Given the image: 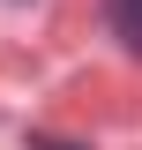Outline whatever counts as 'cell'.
<instances>
[{
  "label": "cell",
  "mask_w": 142,
  "mask_h": 150,
  "mask_svg": "<svg viewBox=\"0 0 142 150\" xmlns=\"http://www.w3.org/2000/svg\"><path fill=\"white\" fill-rule=\"evenodd\" d=\"M112 30H120L127 45L142 53V0H112Z\"/></svg>",
  "instance_id": "6da1fadb"
},
{
  "label": "cell",
  "mask_w": 142,
  "mask_h": 150,
  "mask_svg": "<svg viewBox=\"0 0 142 150\" xmlns=\"http://www.w3.org/2000/svg\"><path fill=\"white\" fill-rule=\"evenodd\" d=\"M30 150H75V143H53V135H37V143H30Z\"/></svg>",
  "instance_id": "7a4b0ae2"
}]
</instances>
